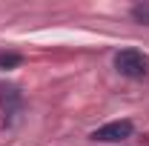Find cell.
I'll return each mask as SVG.
<instances>
[{
  "label": "cell",
  "instance_id": "1",
  "mask_svg": "<svg viewBox=\"0 0 149 146\" xmlns=\"http://www.w3.org/2000/svg\"><path fill=\"white\" fill-rule=\"evenodd\" d=\"M115 69L126 77H143L149 72V60L135 49H123V52L115 55Z\"/></svg>",
  "mask_w": 149,
  "mask_h": 146
},
{
  "label": "cell",
  "instance_id": "2",
  "mask_svg": "<svg viewBox=\"0 0 149 146\" xmlns=\"http://www.w3.org/2000/svg\"><path fill=\"white\" fill-rule=\"evenodd\" d=\"M132 132H135L132 120H112V123H106V126L95 129L92 140H100V143H120V140L132 138Z\"/></svg>",
  "mask_w": 149,
  "mask_h": 146
},
{
  "label": "cell",
  "instance_id": "3",
  "mask_svg": "<svg viewBox=\"0 0 149 146\" xmlns=\"http://www.w3.org/2000/svg\"><path fill=\"white\" fill-rule=\"evenodd\" d=\"M132 17L138 20V23H149V3H143V6H135V9H132Z\"/></svg>",
  "mask_w": 149,
  "mask_h": 146
},
{
  "label": "cell",
  "instance_id": "4",
  "mask_svg": "<svg viewBox=\"0 0 149 146\" xmlns=\"http://www.w3.org/2000/svg\"><path fill=\"white\" fill-rule=\"evenodd\" d=\"M20 63V55H0V66L9 69V66H17Z\"/></svg>",
  "mask_w": 149,
  "mask_h": 146
}]
</instances>
